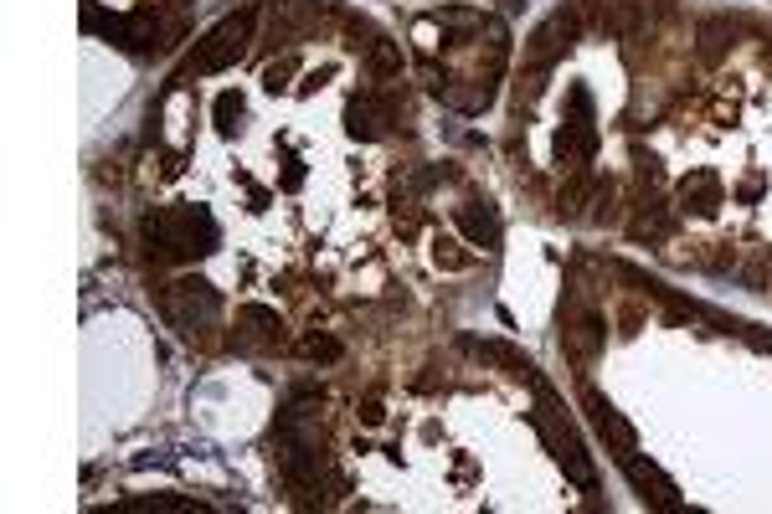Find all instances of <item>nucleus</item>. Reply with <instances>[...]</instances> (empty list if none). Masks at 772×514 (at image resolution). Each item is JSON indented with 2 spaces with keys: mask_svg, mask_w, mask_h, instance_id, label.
<instances>
[{
  "mask_svg": "<svg viewBox=\"0 0 772 514\" xmlns=\"http://www.w3.org/2000/svg\"><path fill=\"white\" fill-rule=\"evenodd\" d=\"M145 252L155 263H196V257L217 252V222L201 206H160L145 216Z\"/></svg>",
  "mask_w": 772,
  "mask_h": 514,
  "instance_id": "f257e3e1",
  "label": "nucleus"
},
{
  "mask_svg": "<svg viewBox=\"0 0 772 514\" xmlns=\"http://www.w3.org/2000/svg\"><path fill=\"white\" fill-rule=\"evenodd\" d=\"M165 314L175 319L186 340H201L212 345V335L222 329V293L206 283V278H181L165 288Z\"/></svg>",
  "mask_w": 772,
  "mask_h": 514,
  "instance_id": "f03ea898",
  "label": "nucleus"
},
{
  "mask_svg": "<svg viewBox=\"0 0 772 514\" xmlns=\"http://www.w3.org/2000/svg\"><path fill=\"white\" fill-rule=\"evenodd\" d=\"M541 407H546V412L536 417V427H541V437H546V448L556 453V463H561V468H567V479H572L577 489H587V494H592V489H598V473H592V458H587V448H582V437L567 427V412L556 407V396H551L546 386H541Z\"/></svg>",
  "mask_w": 772,
  "mask_h": 514,
  "instance_id": "7ed1b4c3",
  "label": "nucleus"
},
{
  "mask_svg": "<svg viewBox=\"0 0 772 514\" xmlns=\"http://www.w3.org/2000/svg\"><path fill=\"white\" fill-rule=\"evenodd\" d=\"M253 21H258L253 6L237 11V16H227V21H217V26L196 42L186 72H222V67H232L242 52H248V42H253ZM186 72H181V78H186Z\"/></svg>",
  "mask_w": 772,
  "mask_h": 514,
  "instance_id": "20e7f679",
  "label": "nucleus"
},
{
  "mask_svg": "<svg viewBox=\"0 0 772 514\" xmlns=\"http://www.w3.org/2000/svg\"><path fill=\"white\" fill-rule=\"evenodd\" d=\"M577 31H582V6H561L556 16H546V21L531 31V42H525V57H531V67H551L561 52L577 42Z\"/></svg>",
  "mask_w": 772,
  "mask_h": 514,
  "instance_id": "39448f33",
  "label": "nucleus"
},
{
  "mask_svg": "<svg viewBox=\"0 0 772 514\" xmlns=\"http://www.w3.org/2000/svg\"><path fill=\"white\" fill-rule=\"evenodd\" d=\"M397 119H402V103H397L392 93H361V98L345 103V129H350V139H366V144L381 139Z\"/></svg>",
  "mask_w": 772,
  "mask_h": 514,
  "instance_id": "423d86ee",
  "label": "nucleus"
},
{
  "mask_svg": "<svg viewBox=\"0 0 772 514\" xmlns=\"http://www.w3.org/2000/svg\"><path fill=\"white\" fill-rule=\"evenodd\" d=\"M582 407H587V422H592V432L608 443V453L613 458H628V453H639V432L628 427V417L613 407V401L603 396V391H587L582 396Z\"/></svg>",
  "mask_w": 772,
  "mask_h": 514,
  "instance_id": "0eeeda50",
  "label": "nucleus"
},
{
  "mask_svg": "<svg viewBox=\"0 0 772 514\" xmlns=\"http://www.w3.org/2000/svg\"><path fill=\"white\" fill-rule=\"evenodd\" d=\"M623 463V473H628V484L639 489V499L644 504H654V509H670V514H685V504L675 499L680 489H675V479L664 473L659 463H644L639 453H628V458H618Z\"/></svg>",
  "mask_w": 772,
  "mask_h": 514,
  "instance_id": "6e6552de",
  "label": "nucleus"
},
{
  "mask_svg": "<svg viewBox=\"0 0 772 514\" xmlns=\"http://www.w3.org/2000/svg\"><path fill=\"white\" fill-rule=\"evenodd\" d=\"M603 340H608V319L598 314V309H582V314H572V324H567V340H561V345H567V355L572 360H592V355H598L603 350Z\"/></svg>",
  "mask_w": 772,
  "mask_h": 514,
  "instance_id": "1a4fd4ad",
  "label": "nucleus"
},
{
  "mask_svg": "<svg viewBox=\"0 0 772 514\" xmlns=\"http://www.w3.org/2000/svg\"><path fill=\"white\" fill-rule=\"evenodd\" d=\"M721 175L716 170H690L685 180H680V206L685 211H695V216H716L721 211Z\"/></svg>",
  "mask_w": 772,
  "mask_h": 514,
  "instance_id": "9d476101",
  "label": "nucleus"
},
{
  "mask_svg": "<svg viewBox=\"0 0 772 514\" xmlns=\"http://www.w3.org/2000/svg\"><path fill=\"white\" fill-rule=\"evenodd\" d=\"M453 227H459L474 247H495V242H500V216H495V206L469 201V206L453 211Z\"/></svg>",
  "mask_w": 772,
  "mask_h": 514,
  "instance_id": "9b49d317",
  "label": "nucleus"
},
{
  "mask_svg": "<svg viewBox=\"0 0 772 514\" xmlns=\"http://www.w3.org/2000/svg\"><path fill=\"white\" fill-rule=\"evenodd\" d=\"M670 232H675L670 206H664L659 196H644L639 201V222L628 227V237H634V242H670Z\"/></svg>",
  "mask_w": 772,
  "mask_h": 514,
  "instance_id": "f8f14e48",
  "label": "nucleus"
},
{
  "mask_svg": "<svg viewBox=\"0 0 772 514\" xmlns=\"http://www.w3.org/2000/svg\"><path fill=\"white\" fill-rule=\"evenodd\" d=\"M237 329H248V340H258V345H284V319H278V309H268V304H242Z\"/></svg>",
  "mask_w": 772,
  "mask_h": 514,
  "instance_id": "ddd939ff",
  "label": "nucleus"
},
{
  "mask_svg": "<svg viewBox=\"0 0 772 514\" xmlns=\"http://www.w3.org/2000/svg\"><path fill=\"white\" fill-rule=\"evenodd\" d=\"M731 36H736V26L726 21V16H706L695 26V52H700V62L706 67H716L726 52H731Z\"/></svg>",
  "mask_w": 772,
  "mask_h": 514,
  "instance_id": "4468645a",
  "label": "nucleus"
},
{
  "mask_svg": "<svg viewBox=\"0 0 772 514\" xmlns=\"http://www.w3.org/2000/svg\"><path fill=\"white\" fill-rule=\"evenodd\" d=\"M556 155L567 160V165H582L598 155V129H592V119H572L567 129L556 134Z\"/></svg>",
  "mask_w": 772,
  "mask_h": 514,
  "instance_id": "2eb2a0df",
  "label": "nucleus"
},
{
  "mask_svg": "<svg viewBox=\"0 0 772 514\" xmlns=\"http://www.w3.org/2000/svg\"><path fill=\"white\" fill-rule=\"evenodd\" d=\"M598 191H603V180H587V175H572L567 186L556 191V211L561 216H582L592 201H598Z\"/></svg>",
  "mask_w": 772,
  "mask_h": 514,
  "instance_id": "dca6fc26",
  "label": "nucleus"
},
{
  "mask_svg": "<svg viewBox=\"0 0 772 514\" xmlns=\"http://www.w3.org/2000/svg\"><path fill=\"white\" fill-rule=\"evenodd\" d=\"M639 21H644V0H608V6L598 11V26L608 36H628Z\"/></svg>",
  "mask_w": 772,
  "mask_h": 514,
  "instance_id": "f3484780",
  "label": "nucleus"
},
{
  "mask_svg": "<svg viewBox=\"0 0 772 514\" xmlns=\"http://www.w3.org/2000/svg\"><path fill=\"white\" fill-rule=\"evenodd\" d=\"M474 350L489 355V360H500L515 381H536V360H531V355H520L515 345H484V340H474Z\"/></svg>",
  "mask_w": 772,
  "mask_h": 514,
  "instance_id": "a211bd4d",
  "label": "nucleus"
},
{
  "mask_svg": "<svg viewBox=\"0 0 772 514\" xmlns=\"http://www.w3.org/2000/svg\"><path fill=\"white\" fill-rule=\"evenodd\" d=\"M366 67H371V78H397V72H402V52L376 36V42H366Z\"/></svg>",
  "mask_w": 772,
  "mask_h": 514,
  "instance_id": "6ab92c4d",
  "label": "nucleus"
},
{
  "mask_svg": "<svg viewBox=\"0 0 772 514\" xmlns=\"http://www.w3.org/2000/svg\"><path fill=\"white\" fill-rule=\"evenodd\" d=\"M299 350H304V355H309V360H325V365H330V360H340V355H345V350H340V340H330V335H309V340H304V345H299Z\"/></svg>",
  "mask_w": 772,
  "mask_h": 514,
  "instance_id": "aec40b11",
  "label": "nucleus"
},
{
  "mask_svg": "<svg viewBox=\"0 0 772 514\" xmlns=\"http://www.w3.org/2000/svg\"><path fill=\"white\" fill-rule=\"evenodd\" d=\"M237 119H242V98H237V93H222V98H217V129L232 134Z\"/></svg>",
  "mask_w": 772,
  "mask_h": 514,
  "instance_id": "412c9836",
  "label": "nucleus"
},
{
  "mask_svg": "<svg viewBox=\"0 0 772 514\" xmlns=\"http://www.w3.org/2000/svg\"><path fill=\"white\" fill-rule=\"evenodd\" d=\"M433 257H438V268H469V252H459V242H433Z\"/></svg>",
  "mask_w": 772,
  "mask_h": 514,
  "instance_id": "4be33fe9",
  "label": "nucleus"
},
{
  "mask_svg": "<svg viewBox=\"0 0 772 514\" xmlns=\"http://www.w3.org/2000/svg\"><path fill=\"white\" fill-rule=\"evenodd\" d=\"M124 509H196L191 499H170V494H155V499H124Z\"/></svg>",
  "mask_w": 772,
  "mask_h": 514,
  "instance_id": "5701e85b",
  "label": "nucleus"
},
{
  "mask_svg": "<svg viewBox=\"0 0 772 514\" xmlns=\"http://www.w3.org/2000/svg\"><path fill=\"white\" fill-rule=\"evenodd\" d=\"M356 417H361L366 427H381V422H386V407H381V396H366V401H361V412H356Z\"/></svg>",
  "mask_w": 772,
  "mask_h": 514,
  "instance_id": "b1692460",
  "label": "nucleus"
},
{
  "mask_svg": "<svg viewBox=\"0 0 772 514\" xmlns=\"http://www.w3.org/2000/svg\"><path fill=\"white\" fill-rule=\"evenodd\" d=\"M634 165H639V175H644V180H659V160H654V155L634 150Z\"/></svg>",
  "mask_w": 772,
  "mask_h": 514,
  "instance_id": "393cba45",
  "label": "nucleus"
},
{
  "mask_svg": "<svg viewBox=\"0 0 772 514\" xmlns=\"http://www.w3.org/2000/svg\"><path fill=\"white\" fill-rule=\"evenodd\" d=\"M284 78H289V62H284V67H268V78H263V83L278 93V88H284Z\"/></svg>",
  "mask_w": 772,
  "mask_h": 514,
  "instance_id": "a878e982",
  "label": "nucleus"
},
{
  "mask_svg": "<svg viewBox=\"0 0 772 514\" xmlns=\"http://www.w3.org/2000/svg\"><path fill=\"white\" fill-rule=\"evenodd\" d=\"M299 180H304V170H299V160H289V175H284V186L294 191V186H299Z\"/></svg>",
  "mask_w": 772,
  "mask_h": 514,
  "instance_id": "bb28decb",
  "label": "nucleus"
}]
</instances>
